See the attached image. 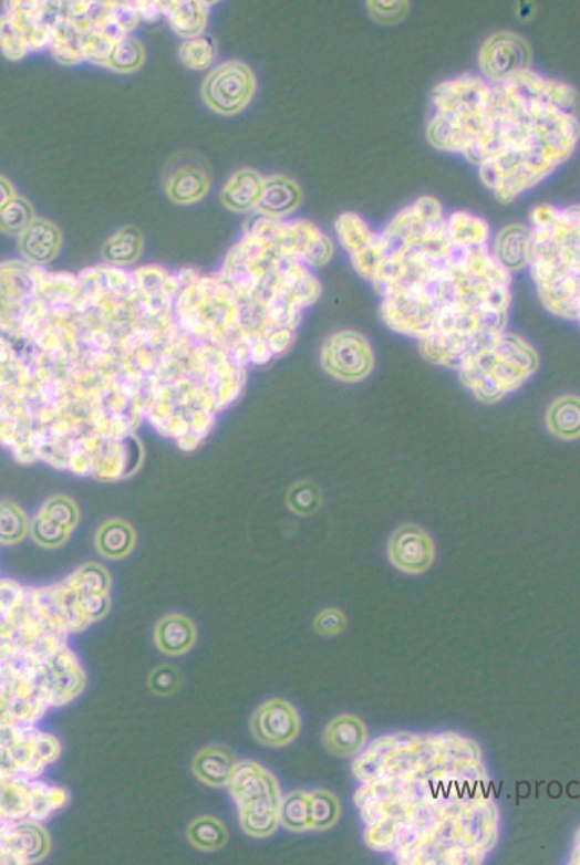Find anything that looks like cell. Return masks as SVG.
Masks as SVG:
<instances>
[{
    "label": "cell",
    "instance_id": "obj_39",
    "mask_svg": "<svg viewBox=\"0 0 580 865\" xmlns=\"http://www.w3.org/2000/svg\"><path fill=\"white\" fill-rule=\"evenodd\" d=\"M346 625H349V621H346L345 613L336 607L323 609L313 619V629L323 638H334V636L341 635L346 629Z\"/></svg>",
    "mask_w": 580,
    "mask_h": 865
},
{
    "label": "cell",
    "instance_id": "obj_12",
    "mask_svg": "<svg viewBox=\"0 0 580 865\" xmlns=\"http://www.w3.org/2000/svg\"><path fill=\"white\" fill-rule=\"evenodd\" d=\"M532 54L529 42L515 32H497L484 42L478 64L481 77L489 83H501L512 75L531 70Z\"/></svg>",
    "mask_w": 580,
    "mask_h": 865
},
{
    "label": "cell",
    "instance_id": "obj_32",
    "mask_svg": "<svg viewBox=\"0 0 580 865\" xmlns=\"http://www.w3.org/2000/svg\"><path fill=\"white\" fill-rule=\"evenodd\" d=\"M217 55L216 41L210 37L191 38L179 46V59L185 66L195 71L208 69Z\"/></svg>",
    "mask_w": 580,
    "mask_h": 865
},
{
    "label": "cell",
    "instance_id": "obj_6",
    "mask_svg": "<svg viewBox=\"0 0 580 865\" xmlns=\"http://www.w3.org/2000/svg\"><path fill=\"white\" fill-rule=\"evenodd\" d=\"M65 640L49 638L21 653L2 655V664L27 675L50 708L70 705L83 694L87 684L77 655Z\"/></svg>",
    "mask_w": 580,
    "mask_h": 865
},
{
    "label": "cell",
    "instance_id": "obj_30",
    "mask_svg": "<svg viewBox=\"0 0 580 865\" xmlns=\"http://www.w3.org/2000/svg\"><path fill=\"white\" fill-rule=\"evenodd\" d=\"M145 63V46L133 38H123L107 54V65L117 73H135Z\"/></svg>",
    "mask_w": 580,
    "mask_h": 865
},
{
    "label": "cell",
    "instance_id": "obj_5",
    "mask_svg": "<svg viewBox=\"0 0 580 865\" xmlns=\"http://www.w3.org/2000/svg\"><path fill=\"white\" fill-rule=\"evenodd\" d=\"M539 364V355L530 344L516 334L504 332L459 369V378L477 400L494 404L522 387Z\"/></svg>",
    "mask_w": 580,
    "mask_h": 865
},
{
    "label": "cell",
    "instance_id": "obj_28",
    "mask_svg": "<svg viewBox=\"0 0 580 865\" xmlns=\"http://www.w3.org/2000/svg\"><path fill=\"white\" fill-rule=\"evenodd\" d=\"M69 800L70 795L65 789L30 779V815H28V820H46L54 812L63 810Z\"/></svg>",
    "mask_w": 580,
    "mask_h": 865
},
{
    "label": "cell",
    "instance_id": "obj_4",
    "mask_svg": "<svg viewBox=\"0 0 580 865\" xmlns=\"http://www.w3.org/2000/svg\"><path fill=\"white\" fill-rule=\"evenodd\" d=\"M530 274L551 315L580 327V206L543 204L530 213Z\"/></svg>",
    "mask_w": 580,
    "mask_h": 865
},
{
    "label": "cell",
    "instance_id": "obj_19",
    "mask_svg": "<svg viewBox=\"0 0 580 865\" xmlns=\"http://www.w3.org/2000/svg\"><path fill=\"white\" fill-rule=\"evenodd\" d=\"M197 642V627L191 617L183 613H169L155 626V645L166 657H183Z\"/></svg>",
    "mask_w": 580,
    "mask_h": 865
},
{
    "label": "cell",
    "instance_id": "obj_14",
    "mask_svg": "<svg viewBox=\"0 0 580 865\" xmlns=\"http://www.w3.org/2000/svg\"><path fill=\"white\" fill-rule=\"evenodd\" d=\"M51 836L40 821H4L2 828V862L35 864L49 857Z\"/></svg>",
    "mask_w": 580,
    "mask_h": 865
},
{
    "label": "cell",
    "instance_id": "obj_21",
    "mask_svg": "<svg viewBox=\"0 0 580 865\" xmlns=\"http://www.w3.org/2000/svg\"><path fill=\"white\" fill-rule=\"evenodd\" d=\"M302 204V189L297 180L284 175H272L265 179L263 192L258 204L261 216L282 218L297 211Z\"/></svg>",
    "mask_w": 580,
    "mask_h": 865
},
{
    "label": "cell",
    "instance_id": "obj_18",
    "mask_svg": "<svg viewBox=\"0 0 580 865\" xmlns=\"http://www.w3.org/2000/svg\"><path fill=\"white\" fill-rule=\"evenodd\" d=\"M491 250L498 263L507 272L515 273L529 268L532 250L531 227L521 225L504 227L496 236Z\"/></svg>",
    "mask_w": 580,
    "mask_h": 865
},
{
    "label": "cell",
    "instance_id": "obj_29",
    "mask_svg": "<svg viewBox=\"0 0 580 865\" xmlns=\"http://www.w3.org/2000/svg\"><path fill=\"white\" fill-rule=\"evenodd\" d=\"M28 815H30V779L2 778V820H28Z\"/></svg>",
    "mask_w": 580,
    "mask_h": 865
},
{
    "label": "cell",
    "instance_id": "obj_8",
    "mask_svg": "<svg viewBox=\"0 0 580 865\" xmlns=\"http://www.w3.org/2000/svg\"><path fill=\"white\" fill-rule=\"evenodd\" d=\"M60 755L54 736L32 727L2 726V778L38 779Z\"/></svg>",
    "mask_w": 580,
    "mask_h": 865
},
{
    "label": "cell",
    "instance_id": "obj_7",
    "mask_svg": "<svg viewBox=\"0 0 580 865\" xmlns=\"http://www.w3.org/2000/svg\"><path fill=\"white\" fill-rule=\"evenodd\" d=\"M227 788L239 810L242 833L268 838L278 831L283 798L272 772L253 760H241Z\"/></svg>",
    "mask_w": 580,
    "mask_h": 865
},
{
    "label": "cell",
    "instance_id": "obj_40",
    "mask_svg": "<svg viewBox=\"0 0 580 865\" xmlns=\"http://www.w3.org/2000/svg\"><path fill=\"white\" fill-rule=\"evenodd\" d=\"M371 17L382 22H396L406 15L408 4L406 2H369Z\"/></svg>",
    "mask_w": 580,
    "mask_h": 865
},
{
    "label": "cell",
    "instance_id": "obj_11",
    "mask_svg": "<svg viewBox=\"0 0 580 865\" xmlns=\"http://www.w3.org/2000/svg\"><path fill=\"white\" fill-rule=\"evenodd\" d=\"M162 185L170 201L178 206H193L210 191V164L198 152L180 150L166 160Z\"/></svg>",
    "mask_w": 580,
    "mask_h": 865
},
{
    "label": "cell",
    "instance_id": "obj_34",
    "mask_svg": "<svg viewBox=\"0 0 580 865\" xmlns=\"http://www.w3.org/2000/svg\"><path fill=\"white\" fill-rule=\"evenodd\" d=\"M31 527L28 524L27 513L17 503L4 501L2 503V535L3 545L19 544L25 540Z\"/></svg>",
    "mask_w": 580,
    "mask_h": 865
},
{
    "label": "cell",
    "instance_id": "obj_35",
    "mask_svg": "<svg viewBox=\"0 0 580 865\" xmlns=\"http://www.w3.org/2000/svg\"><path fill=\"white\" fill-rule=\"evenodd\" d=\"M71 532L73 531L51 518L42 515L41 512L31 524L32 540L42 549H60L69 541Z\"/></svg>",
    "mask_w": 580,
    "mask_h": 865
},
{
    "label": "cell",
    "instance_id": "obj_36",
    "mask_svg": "<svg viewBox=\"0 0 580 865\" xmlns=\"http://www.w3.org/2000/svg\"><path fill=\"white\" fill-rule=\"evenodd\" d=\"M313 795V820L315 831H328L339 824L341 816V803L339 798L325 789H317Z\"/></svg>",
    "mask_w": 580,
    "mask_h": 865
},
{
    "label": "cell",
    "instance_id": "obj_13",
    "mask_svg": "<svg viewBox=\"0 0 580 865\" xmlns=\"http://www.w3.org/2000/svg\"><path fill=\"white\" fill-rule=\"evenodd\" d=\"M301 717L297 708L283 698L263 702L250 719V731L258 743L268 748H283L301 733Z\"/></svg>",
    "mask_w": 580,
    "mask_h": 865
},
{
    "label": "cell",
    "instance_id": "obj_15",
    "mask_svg": "<svg viewBox=\"0 0 580 865\" xmlns=\"http://www.w3.org/2000/svg\"><path fill=\"white\" fill-rule=\"evenodd\" d=\"M387 554L398 572L417 576L434 565L436 551L434 540L422 527L404 524L390 536Z\"/></svg>",
    "mask_w": 580,
    "mask_h": 865
},
{
    "label": "cell",
    "instance_id": "obj_16",
    "mask_svg": "<svg viewBox=\"0 0 580 865\" xmlns=\"http://www.w3.org/2000/svg\"><path fill=\"white\" fill-rule=\"evenodd\" d=\"M63 232L46 218H35L32 225L18 237L19 253L35 264H49L60 254Z\"/></svg>",
    "mask_w": 580,
    "mask_h": 865
},
{
    "label": "cell",
    "instance_id": "obj_2",
    "mask_svg": "<svg viewBox=\"0 0 580 865\" xmlns=\"http://www.w3.org/2000/svg\"><path fill=\"white\" fill-rule=\"evenodd\" d=\"M481 755L456 733L375 739L353 764L365 844L404 865L483 864L500 811Z\"/></svg>",
    "mask_w": 580,
    "mask_h": 865
},
{
    "label": "cell",
    "instance_id": "obj_17",
    "mask_svg": "<svg viewBox=\"0 0 580 865\" xmlns=\"http://www.w3.org/2000/svg\"><path fill=\"white\" fill-rule=\"evenodd\" d=\"M369 730L364 721L354 715H341L328 722L323 731V746L339 758H351L363 752Z\"/></svg>",
    "mask_w": 580,
    "mask_h": 865
},
{
    "label": "cell",
    "instance_id": "obj_3",
    "mask_svg": "<svg viewBox=\"0 0 580 865\" xmlns=\"http://www.w3.org/2000/svg\"><path fill=\"white\" fill-rule=\"evenodd\" d=\"M431 103L429 144L477 166L501 202L548 179L580 139L577 90L532 70L501 83L458 75L437 84Z\"/></svg>",
    "mask_w": 580,
    "mask_h": 865
},
{
    "label": "cell",
    "instance_id": "obj_37",
    "mask_svg": "<svg viewBox=\"0 0 580 865\" xmlns=\"http://www.w3.org/2000/svg\"><path fill=\"white\" fill-rule=\"evenodd\" d=\"M183 686V675L179 669L169 664H160L149 673L147 687L158 697H173Z\"/></svg>",
    "mask_w": 580,
    "mask_h": 865
},
{
    "label": "cell",
    "instance_id": "obj_31",
    "mask_svg": "<svg viewBox=\"0 0 580 865\" xmlns=\"http://www.w3.org/2000/svg\"><path fill=\"white\" fill-rule=\"evenodd\" d=\"M287 506L290 512L299 517H311L322 506V492L312 481H299L289 488Z\"/></svg>",
    "mask_w": 580,
    "mask_h": 865
},
{
    "label": "cell",
    "instance_id": "obj_38",
    "mask_svg": "<svg viewBox=\"0 0 580 865\" xmlns=\"http://www.w3.org/2000/svg\"><path fill=\"white\" fill-rule=\"evenodd\" d=\"M42 515L51 518L59 524L73 531L80 521V511L73 499L64 496H55L45 501L42 506Z\"/></svg>",
    "mask_w": 580,
    "mask_h": 865
},
{
    "label": "cell",
    "instance_id": "obj_22",
    "mask_svg": "<svg viewBox=\"0 0 580 865\" xmlns=\"http://www.w3.org/2000/svg\"><path fill=\"white\" fill-rule=\"evenodd\" d=\"M265 178L258 170L242 168L228 178L221 189V204L232 212H247L258 207L263 192Z\"/></svg>",
    "mask_w": 580,
    "mask_h": 865
},
{
    "label": "cell",
    "instance_id": "obj_41",
    "mask_svg": "<svg viewBox=\"0 0 580 865\" xmlns=\"http://www.w3.org/2000/svg\"><path fill=\"white\" fill-rule=\"evenodd\" d=\"M0 187H2V207L7 206L8 202H11L13 198L18 197L15 191H13L12 184L9 183L7 178L2 177V183H0Z\"/></svg>",
    "mask_w": 580,
    "mask_h": 865
},
{
    "label": "cell",
    "instance_id": "obj_23",
    "mask_svg": "<svg viewBox=\"0 0 580 865\" xmlns=\"http://www.w3.org/2000/svg\"><path fill=\"white\" fill-rule=\"evenodd\" d=\"M94 544H96L97 553L102 557L123 560L135 549L136 531L130 522L121 520V518H113L99 527Z\"/></svg>",
    "mask_w": 580,
    "mask_h": 865
},
{
    "label": "cell",
    "instance_id": "obj_1",
    "mask_svg": "<svg viewBox=\"0 0 580 865\" xmlns=\"http://www.w3.org/2000/svg\"><path fill=\"white\" fill-rule=\"evenodd\" d=\"M360 275L382 298L383 322L420 342L432 364L459 371L507 332L511 273L489 242L452 239L434 197L408 204L375 232Z\"/></svg>",
    "mask_w": 580,
    "mask_h": 865
},
{
    "label": "cell",
    "instance_id": "obj_33",
    "mask_svg": "<svg viewBox=\"0 0 580 865\" xmlns=\"http://www.w3.org/2000/svg\"><path fill=\"white\" fill-rule=\"evenodd\" d=\"M35 218V209L32 204L25 198L17 197L2 207L0 225H2L4 235L19 237L32 225Z\"/></svg>",
    "mask_w": 580,
    "mask_h": 865
},
{
    "label": "cell",
    "instance_id": "obj_26",
    "mask_svg": "<svg viewBox=\"0 0 580 865\" xmlns=\"http://www.w3.org/2000/svg\"><path fill=\"white\" fill-rule=\"evenodd\" d=\"M280 825L292 833L315 831L312 792L292 791L283 796L280 805Z\"/></svg>",
    "mask_w": 580,
    "mask_h": 865
},
{
    "label": "cell",
    "instance_id": "obj_10",
    "mask_svg": "<svg viewBox=\"0 0 580 865\" xmlns=\"http://www.w3.org/2000/svg\"><path fill=\"white\" fill-rule=\"evenodd\" d=\"M321 365L325 373L340 382H364L374 369L373 348L360 332H336L323 342Z\"/></svg>",
    "mask_w": 580,
    "mask_h": 865
},
{
    "label": "cell",
    "instance_id": "obj_24",
    "mask_svg": "<svg viewBox=\"0 0 580 865\" xmlns=\"http://www.w3.org/2000/svg\"><path fill=\"white\" fill-rule=\"evenodd\" d=\"M546 426L560 440L580 439V396L566 394L556 398L546 411Z\"/></svg>",
    "mask_w": 580,
    "mask_h": 865
},
{
    "label": "cell",
    "instance_id": "obj_27",
    "mask_svg": "<svg viewBox=\"0 0 580 865\" xmlns=\"http://www.w3.org/2000/svg\"><path fill=\"white\" fill-rule=\"evenodd\" d=\"M227 826L216 816L203 815L189 822L188 843L204 853H216L228 843Z\"/></svg>",
    "mask_w": 580,
    "mask_h": 865
},
{
    "label": "cell",
    "instance_id": "obj_20",
    "mask_svg": "<svg viewBox=\"0 0 580 865\" xmlns=\"http://www.w3.org/2000/svg\"><path fill=\"white\" fill-rule=\"evenodd\" d=\"M237 764L236 754L222 744L207 746L194 755L191 770L194 777L204 785L226 788Z\"/></svg>",
    "mask_w": 580,
    "mask_h": 865
},
{
    "label": "cell",
    "instance_id": "obj_9",
    "mask_svg": "<svg viewBox=\"0 0 580 865\" xmlns=\"http://www.w3.org/2000/svg\"><path fill=\"white\" fill-rule=\"evenodd\" d=\"M255 93L253 70L241 61H226L214 66L203 81L204 103L221 116H235L245 111Z\"/></svg>",
    "mask_w": 580,
    "mask_h": 865
},
{
    "label": "cell",
    "instance_id": "obj_25",
    "mask_svg": "<svg viewBox=\"0 0 580 865\" xmlns=\"http://www.w3.org/2000/svg\"><path fill=\"white\" fill-rule=\"evenodd\" d=\"M144 235L135 226H125L108 237L102 246V259L108 264L130 265L144 253Z\"/></svg>",
    "mask_w": 580,
    "mask_h": 865
}]
</instances>
